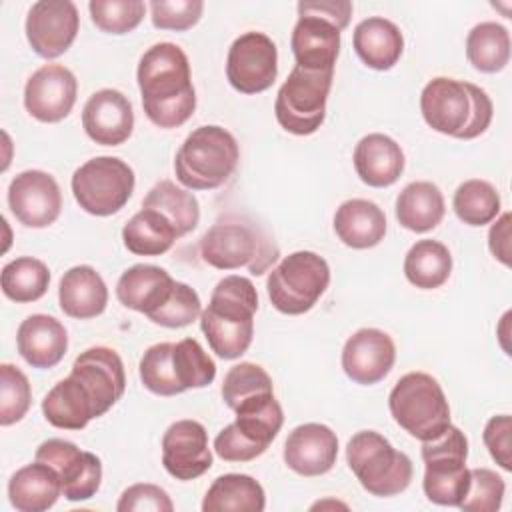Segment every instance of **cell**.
<instances>
[{
  "label": "cell",
  "instance_id": "obj_19",
  "mask_svg": "<svg viewBox=\"0 0 512 512\" xmlns=\"http://www.w3.org/2000/svg\"><path fill=\"white\" fill-rule=\"evenodd\" d=\"M396 360V346L390 334L378 328L356 330L342 348L344 374L362 386H372L388 376Z\"/></svg>",
  "mask_w": 512,
  "mask_h": 512
},
{
  "label": "cell",
  "instance_id": "obj_29",
  "mask_svg": "<svg viewBox=\"0 0 512 512\" xmlns=\"http://www.w3.org/2000/svg\"><path fill=\"white\" fill-rule=\"evenodd\" d=\"M42 414L48 424L62 430H82L98 418L90 392L72 374L50 388L42 400Z\"/></svg>",
  "mask_w": 512,
  "mask_h": 512
},
{
  "label": "cell",
  "instance_id": "obj_35",
  "mask_svg": "<svg viewBox=\"0 0 512 512\" xmlns=\"http://www.w3.org/2000/svg\"><path fill=\"white\" fill-rule=\"evenodd\" d=\"M452 274V254L438 240H418L404 258L406 280L420 290L440 288Z\"/></svg>",
  "mask_w": 512,
  "mask_h": 512
},
{
  "label": "cell",
  "instance_id": "obj_24",
  "mask_svg": "<svg viewBox=\"0 0 512 512\" xmlns=\"http://www.w3.org/2000/svg\"><path fill=\"white\" fill-rule=\"evenodd\" d=\"M352 162L364 184L372 188H386L402 176L406 158L394 138L374 132L358 140Z\"/></svg>",
  "mask_w": 512,
  "mask_h": 512
},
{
  "label": "cell",
  "instance_id": "obj_17",
  "mask_svg": "<svg viewBox=\"0 0 512 512\" xmlns=\"http://www.w3.org/2000/svg\"><path fill=\"white\" fill-rule=\"evenodd\" d=\"M162 466L176 480H194L210 470L208 432L198 420H176L162 436Z\"/></svg>",
  "mask_w": 512,
  "mask_h": 512
},
{
  "label": "cell",
  "instance_id": "obj_16",
  "mask_svg": "<svg viewBox=\"0 0 512 512\" xmlns=\"http://www.w3.org/2000/svg\"><path fill=\"white\" fill-rule=\"evenodd\" d=\"M78 94V82L72 70L62 64H44L26 80L24 106L38 122H60L64 120Z\"/></svg>",
  "mask_w": 512,
  "mask_h": 512
},
{
  "label": "cell",
  "instance_id": "obj_1",
  "mask_svg": "<svg viewBox=\"0 0 512 512\" xmlns=\"http://www.w3.org/2000/svg\"><path fill=\"white\" fill-rule=\"evenodd\" d=\"M144 114L158 128H178L196 110L186 52L172 42L150 46L136 70Z\"/></svg>",
  "mask_w": 512,
  "mask_h": 512
},
{
  "label": "cell",
  "instance_id": "obj_39",
  "mask_svg": "<svg viewBox=\"0 0 512 512\" xmlns=\"http://www.w3.org/2000/svg\"><path fill=\"white\" fill-rule=\"evenodd\" d=\"M452 208L456 216L468 226L490 224L500 214V194L498 190L480 178L462 182L452 198Z\"/></svg>",
  "mask_w": 512,
  "mask_h": 512
},
{
  "label": "cell",
  "instance_id": "obj_20",
  "mask_svg": "<svg viewBox=\"0 0 512 512\" xmlns=\"http://www.w3.org/2000/svg\"><path fill=\"white\" fill-rule=\"evenodd\" d=\"M82 128L100 146H120L134 130V110L130 100L114 88L94 92L82 108Z\"/></svg>",
  "mask_w": 512,
  "mask_h": 512
},
{
  "label": "cell",
  "instance_id": "obj_15",
  "mask_svg": "<svg viewBox=\"0 0 512 512\" xmlns=\"http://www.w3.org/2000/svg\"><path fill=\"white\" fill-rule=\"evenodd\" d=\"M8 206L16 220L28 228H46L62 210V192L52 174L24 170L8 186Z\"/></svg>",
  "mask_w": 512,
  "mask_h": 512
},
{
  "label": "cell",
  "instance_id": "obj_37",
  "mask_svg": "<svg viewBox=\"0 0 512 512\" xmlns=\"http://www.w3.org/2000/svg\"><path fill=\"white\" fill-rule=\"evenodd\" d=\"M468 62L486 74L506 68L510 60V34L498 22H480L466 36Z\"/></svg>",
  "mask_w": 512,
  "mask_h": 512
},
{
  "label": "cell",
  "instance_id": "obj_28",
  "mask_svg": "<svg viewBox=\"0 0 512 512\" xmlns=\"http://www.w3.org/2000/svg\"><path fill=\"white\" fill-rule=\"evenodd\" d=\"M58 302L60 310L70 318H96L106 310L108 304L106 282L88 264L72 266L60 278Z\"/></svg>",
  "mask_w": 512,
  "mask_h": 512
},
{
  "label": "cell",
  "instance_id": "obj_46",
  "mask_svg": "<svg viewBox=\"0 0 512 512\" xmlns=\"http://www.w3.org/2000/svg\"><path fill=\"white\" fill-rule=\"evenodd\" d=\"M506 492L504 478L490 468H472L470 486L458 508L466 512H496Z\"/></svg>",
  "mask_w": 512,
  "mask_h": 512
},
{
  "label": "cell",
  "instance_id": "obj_23",
  "mask_svg": "<svg viewBox=\"0 0 512 512\" xmlns=\"http://www.w3.org/2000/svg\"><path fill=\"white\" fill-rule=\"evenodd\" d=\"M20 356L40 370L60 364L68 350V332L60 320L48 314H32L20 322L16 332Z\"/></svg>",
  "mask_w": 512,
  "mask_h": 512
},
{
  "label": "cell",
  "instance_id": "obj_49",
  "mask_svg": "<svg viewBox=\"0 0 512 512\" xmlns=\"http://www.w3.org/2000/svg\"><path fill=\"white\" fill-rule=\"evenodd\" d=\"M510 434H512V418L508 414H498L492 416L482 432V440L492 456V460L506 472L512 470V444H510Z\"/></svg>",
  "mask_w": 512,
  "mask_h": 512
},
{
  "label": "cell",
  "instance_id": "obj_26",
  "mask_svg": "<svg viewBox=\"0 0 512 512\" xmlns=\"http://www.w3.org/2000/svg\"><path fill=\"white\" fill-rule=\"evenodd\" d=\"M174 282L176 280L160 266L134 264L118 278L116 298L122 306L148 316L168 300Z\"/></svg>",
  "mask_w": 512,
  "mask_h": 512
},
{
  "label": "cell",
  "instance_id": "obj_13",
  "mask_svg": "<svg viewBox=\"0 0 512 512\" xmlns=\"http://www.w3.org/2000/svg\"><path fill=\"white\" fill-rule=\"evenodd\" d=\"M34 460H40L52 466L62 484V494L70 502L90 500L102 484V462L96 454L80 450L74 442L62 438L44 440L34 454Z\"/></svg>",
  "mask_w": 512,
  "mask_h": 512
},
{
  "label": "cell",
  "instance_id": "obj_50",
  "mask_svg": "<svg viewBox=\"0 0 512 512\" xmlns=\"http://www.w3.org/2000/svg\"><path fill=\"white\" fill-rule=\"evenodd\" d=\"M464 84H466V92L470 98V116H468L466 126L460 130V134L456 138L472 140L488 130V126L492 122L494 106H492V100L486 94V90H482L480 86H476L472 82H464Z\"/></svg>",
  "mask_w": 512,
  "mask_h": 512
},
{
  "label": "cell",
  "instance_id": "obj_48",
  "mask_svg": "<svg viewBox=\"0 0 512 512\" xmlns=\"http://www.w3.org/2000/svg\"><path fill=\"white\" fill-rule=\"evenodd\" d=\"M118 512H172L174 504L168 496V492L156 484H148V482H140V484H132L128 486L118 504H116Z\"/></svg>",
  "mask_w": 512,
  "mask_h": 512
},
{
  "label": "cell",
  "instance_id": "obj_4",
  "mask_svg": "<svg viewBox=\"0 0 512 512\" xmlns=\"http://www.w3.org/2000/svg\"><path fill=\"white\" fill-rule=\"evenodd\" d=\"M394 422L420 442L438 438L450 422V406L438 380L426 372L404 374L388 396Z\"/></svg>",
  "mask_w": 512,
  "mask_h": 512
},
{
  "label": "cell",
  "instance_id": "obj_47",
  "mask_svg": "<svg viewBox=\"0 0 512 512\" xmlns=\"http://www.w3.org/2000/svg\"><path fill=\"white\" fill-rule=\"evenodd\" d=\"M204 10L202 0H152L150 18L154 28L184 32L198 24Z\"/></svg>",
  "mask_w": 512,
  "mask_h": 512
},
{
  "label": "cell",
  "instance_id": "obj_5",
  "mask_svg": "<svg viewBox=\"0 0 512 512\" xmlns=\"http://www.w3.org/2000/svg\"><path fill=\"white\" fill-rule=\"evenodd\" d=\"M346 462L360 486L378 498L404 492L412 482V460L374 430L356 432L346 446Z\"/></svg>",
  "mask_w": 512,
  "mask_h": 512
},
{
  "label": "cell",
  "instance_id": "obj_52",
  "mask_svg": "<svg viewBox=\"0 0 512 512\" xmlns=\"http://www.w3.org/2000/svg\"><path fill=\"white\" fill-rule=\"evenodd\" d=\"M496 222L490 226L488 232V248L492 256L502 262L504 266H510V212H504L500 218H494Z\"/></svg>",
  "mask_w": 512,
  "mask_h": 512
},
{
  "label": "cell",
  "instance_id": "obj_22",
  "mask_svg": "<svg viewBox=\"0 0 512 512\" xmlns=\"http://www.w3.org/2000/svg\"><path fill=\"white\" fill-rule=\"evenodd\" d=\"M420 112L424 122L446 136H458L470 116V98L462 80L438 76L432 78L420 94Z\"/></svg>",
  "mask_w": 512,
  "mask_h": 512
},
{
  "label": "cell",
  "instance_id": "obj_33",
  "mask_svg": "<svg viewBox=\"0 0 512 512\" xmlns=\"http://www.w3.org/2000/svg\"><path fill=\"white\" fill-rule=\"evenodd\" d=\"M264 506V488L248 474L218 476L202 500L204 512H262Z\"/></svg>",
  "mask_w": 512,
  "mask_h": 512
},
{
  "label": "cell",
  "instance_id": "obj_38",
  "mask_svg": "<svg viewBox=\"0 0 512 512\" xmlns=\"http://www.w3.org/2000/svg\"><path fill=\"white\" fill-rule=\"evenodd\" d=\"M50 284L48 266L32 256L10 260L0 274V286L6 298L18 304L40 300Z\"/></svg>",
  "mask_w": 512,
  "mask_h": 512
},
{
  "label": "cell",
  "instance_id": "obj_34",
  "mask_svg": "<svg viewBox=\"0 0 512 512\" xmlns=\"http://www.w3.org/2000/svg\"><path fill=\"white\" fill-rule=\"evenodd\" d=\"M176 238L168 218L152 208H140L122 228L126 250L138 256H160L172 248Z\"/></svg>",
  "mask_w": 512,
  "mask_h": 512
},
{
  "label": "cell",
  "instance_id": "obj_42",
  "mask_svg": "<svg viewBox=\"0 0 512 512\" xmlns=\"http://www.w3.org/2000/svg\"><path fill=\"white\" fill-rule=\"evenodd\" d=\"M172 350H174V342H158L146 348V352L140 358V364H138L140 380L144 388L150 390L152 394L176 396L184 392L174 372Z\"/></svg>",
  "mask_w": 512,
  "mask_h": 512
},
{
  "label": "cell",
  "instance_id": "obj_30",
  "mask_svg": "<svg viewBox=\"0 0 512 512\" xmlns=\"http://www.w3.org/2000/svg\"><path fill=\"white\" fill-rule=\"evenodd\" d=\"M352 46L358 58L372 70H390L404 52L400 28L382 16H370L354 28Z\"/></svg>",
  "mask_w": 512,
  "mask_h": 512
},
{
  "label": "cell",
  "instance_id": "obj_43",
  "mask_svg": "<svg viewBox=\"0 0 512 512\" xmlns=\"http://www.w3.org/2000/svg\"><path fill=\"white\" fill-rule=\"evenodd\" d=\"M90 18L106 34H128L144 18L146 4L142 0H92L88 4Z\"/></svg>",
  "mask_w": 512,
  "mask_h": 512
},
{
  "label": "cell",
  "instance_id": "obj_32",
  "mask_svg": "<svg viewBox=\"0 0 512 512\" xmlns=\"http://www.w3.org/2000/svg\"><path fill=\"white\" fill-rule=\"evenodd\" d=\"M396 220L410 232L422 234L436 228L446 212L440 188L426 180L410 182L396 198Z\"/></svg>",
  "mask_w": 512,
  "mask_h": 512
},
{
  "label": "cell",
  "instance_id": "obj_41",
  "mask_svg": "<svg viewBox=\"0 0 512 512\" xmlns=\"http://www.w3.org/2000/svg\"><path fill=\"white\" fill-rule=\"evenodd\" d=\"M172 362L176 378L184 392L190 388H204L216 378L214 360L194 338H182L174 344Z\"/></svg>",
  "mask_w": 512,
  "mask_h": 512
},
{
  "label": "cell",
  "instance_id": "obj_31",
  "mask_svg": "<svg viewBox=\"0 0 512 512\" xmlns=\"http://www.w3.org/2000/svg\"><path fill=\"white\" fill-rule=\"evenodd\" d=\"M60 494L58 472L40 460L16 470L8 482V498L18 512H44L56 504Z\"/></svg>",
  "mask_w": 512,
  "mask_h": 512
},
{
  "label": "cell",
  "instance_id": "obj_6",
  "mask_svg": "<svg viewBox=\"0 0 512 512\" xmlns=\"http://www.w3.org/2000/svg\"><path fill=\"white\" fill-rule=\"evenodd\" d=\"M330 284L328 262L310 250L284 256L266 280L272 306L288 316H298L314 308Z\"/></svg>",
  "mask_w": 512,
  "mask_h": 512
},
{
  "label": "cell",
  "instance_id": "obj_27",
  "mask_svg": "<svg viewBox=\"0 0 512 512\" xmlns=\"http://www.w3.org/2000/svg\"><path fill=\"white\" fill-rule=\"evenodd\" d=\"M334 232L342 244L354 250H366L380 244L386 236L384 210L366 198L342 202L334 214Z\"/></svg>",
  "mask_w": 512,
  "mask_h": 512
},
{
  "label": "cell",
  "instance_id": "obj_36",
  "mask_svg": "<svg viewBox=\"0 0 512 512\" xmlns=\"http://www.w3.org/2000/svg\"><path fill=\"white\" fill-rule=\"evenodd\" d=\"M142 208L158 210L174 226L178 238L192 232L200 222V204L188 188L176 186L172 180L156 182L142 200Z\"/></svg>",
  "mask_w": 512,
  "mask_h": 512
},
{
  "label": "cell",
  "instance_id": "obj_10",
  "mask_svg": "<svg viewBox=\"0 0 512 512\" xmlns=\"http://www.w3.org/2000/svg\"><path fill=\"white\" fill-rule=\"evenodd\" d=\"M134 170L116 156H96L72 174V194L92 216H112L126 206L134 192Z\"/></svg>",
  "mask_w": 512,
  "mask_h": 512
},
{
  "label": "cell",
  "instance_id": "obj_45",
  "mask_svg": "<svg viewBox=\"0 0 512 512\" xmlns=\"http://www.w3.org/2000/svg\"><path fill=\"white\" fill-rule=\"evenodd\" d=\"M202 314V302L194 288L184 282H174L168 300L148 314L146 318L164 328H184L192 324Z\"/></svg>",
  "mask_w": 512,
  "mask_h": 512
},
{
  "label": "cell",
  "instance_id": "obj_7",
  "mask_svg": "<svg viewBox=\"0 0 512 512\" xmlns=\"http://www.w3.org/2000/svg\"><path fill=\"white\" fill-rule=\"evenodd\" d=\"M424 480L422 488L438 506H460L470 486L468 440L456 426H448L438 438L422 442Z\"/></svg>",
  "mask_w": 512,
  "mask_h": 512
},
{
  "label": "cell",
  "instance_id": "obj_21",
  "mask_svg": "<svg viewBox=\"0 0 512 512\" xmlns=\"http://www.w3.org/2000/svg\"><path fill=\"white\" fill-rule=\"evenodd\" d=\"M336 458L338 436L326 424H300L284 442V462L300 476H322L332 470Z\"/></svg>",
  "mask_w": 512,
  "mask_h": 512
},
{
  "label": "cell",
  "instance_id": "obj_25",
  "mask_svg": "<svg viewBox=\"0 0 512 512\" xmlns=\"http://www.w3.org/2000/svg\"><path fill=\"white\" fill-rule=\"evenodd\" d=\"M290 48L296 66L306 70H334L340 54V30L316 16H298Z\"/></svg>",
  "mask_w": 512,
  "mask_h": 512
},
{
  "label": "cell",
  "instance_id": "obj_2",
  "mask_svg": "<svg viewBox=\"0 0 512 512\" xmlns=\"http://www.w3.org/2000/svg\"><path fill=\"white\" fill-rule=\"evenodd\" d=\"M256 310L258 292L250 278L230 274L214 286L200 328L218 358L236 360L250 348Z\"/></svg>",
  "mask_w": 512,
  "mask_h": 512
},
{
  "label": "cell",
  "instance_id": "obj_18",
  "mask_svg": "<svg viewBox=\"0 0 512 512\" xmlns=\"http://www.w3.org/2000/svg\"><path fill=\"white\" fill-rule=\"evenodd\" d=\"M90 392L98 418L104 416L124 394L126 374L122 358L108 346H92L80 352L70 370Z\"/></svg>",
  "mask_w": 512,
  "mask_h": 512
},
{
  "label": "cell",
  "instance_id": "obj_14",
  "mask_svg": "<svg viewBox=\"0 0 512 512\" xmlns=\"http://www.w3.org/2000/svg\"><path fill=\"white\" fill-rule=\"evenodd\" d=\"M80 26L78 8L70 0L34 2L26 16V38L30 48L46 60L62 56L76 40Z\"/></svg>",
  "mask_w": 512,
  "mask_h": 512
},
{
  "label": "cell",
  "instance_id": "obj_9",
  "mask_svg": "<svg viewBox=\"0 0 512 512\" xmlns=\"http://www.w3.org/2000/svg\"><path fill=\"white\" fill-rule=\"evenodd\" d=\"M334 70H306L294 66L274 102L278 124L296 136L314 134L326 118V102Z\"/></svg>",
  "mask_w": 512,
  "mask_h": 512
},
{
  "label": "cell",
  "instance_id": "obj_8",
  "mask_svg": "<svg viewBox=\"0 0 512 512\" xmlns=\"http://www.w3.org/2000/svg\"><path fill=\"white\" fill-rule=\"evenodd\" d=\"M234 414L236 420L214 438V452L226 462H250L262 456L284 422L282 406L274 394L250 400L238 406Z\"/></svg>",
  "mask_w": 512,
  "mask_h": 512
},
{
  "label": "cell",
  "instance_id": "obj_44",
  "mask_svg": "<svg viewBox=\"0 0 512 512\" xmlns=\"http://www.w3.org/2000/svg\"><path fill=\"white\" fill-rule=\"evenodd\" d=\"M32 402V390L26 374L4 362L0 366V424L10 426L20 422Z\"/></svg>",
  "mask_w": 512,
  "mask_h": 512
},
{
  "label": "cell",
  "instance_id": "obj_3",
  "mask_svg": "<svg viewBox=\"0 0 512 512\" xmlns=\"http://www.w3.org/2000/svg\"><path fill=\"white\" fill-rule=\"evenodd\" d=\"M238 160V142L226 128L198 126L176 152V180L188 190H214L234 174Z\"/></svg>",
  "mask_w": 512,
  "mask_h": 512
},
{
  "label": "cell",
  "instance_id": "obj_40",
  "mask_svg": "<svg viewBox=\"0 0 512 512\" xmlns=\"http://www.w3.org/2000/svg\"><path fill=\"white\" fill-rule=\"evenodd\" d=\"M268 394H274V384L270 374L260 364L240 362L224 376L222 400L230 410Z\"/></svg>",
  "mask_w": 512,
  "mask_h": 512
},
{
  "label": "cell",
  "instance_id": "obj_11",
  "mask_svg": "<svg viewBox=\"0 0 512 512\" xmlns=\"http://www.w3.org/2000/svg\"><path fill=\"white\" fill-rule=\"evenodd\" d=\"M202 260L218 270H236L248 266L252 274L276 260V250H270L256 230L246 224H214L200 240Z\"/></svg>",
  "mask_w": 512,
  "mask_h": 512
},
{
  "label": "cell",
  "instance_id": "obj_12",
  "mask_svg": "<svg viewBox=\"0 0 512 512\" xmlns=\"http://www.w3.org/2000/svg\"><path fill=\"white\" fill-rule=\"evenodd\" d=\"M278 76V50L264 32H244L228 48L226 78L242 94L268 90Z\"/></svg>",
  "mask_w": 512,
  "mask_h": 512
},
{
  "label": "cell",
  "instance_id": "obj_51",
  "mask_svg": "<svg viewBox=\"0 0 512 512\" xmlns=\"http://www.w3.org/2000/svg\"><path fill=\"white\" fill-rule=\"evenodd\" d=\"M298 16H316L338 30H344L352 16V2L348 0H302L298 2Z\"/></svg>",
  "mask_w": 512,
  "mask_h": 512
}]
</instances>
